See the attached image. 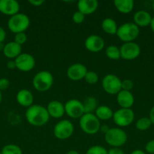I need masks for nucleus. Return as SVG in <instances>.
Returning a JSON list of instances; mask_svg holds the SVG:
<instances>
[{
    "label": "nucleus",
    "mask_w": 154,
    "mask_h": 154,
    "mask_svg": "<svg viewBox=\"0 0 154 154\" xmlns=\"http://www.w3.org/2000/svg\"><path fill=\"white\" fill-rule=\"evenodd\" d=\"M26 120L31 126L40 127L48 122L50 116L46 108L40 105H33L26 111Z\"/></svg>",
    "instance_id": "obj_1"
},
{
    "label": "nucleus",
    "mask_w": 154,
    "mask_h": 154,
    "mask_svg": "<svg viewBox=\"0 0 154 154\" xmlns=\"http://www.w3.org/2000/svg\"><path fill=\"white\" fill-rule=\"evenodd\" d=\"M54 84V77L48 71H40L35 75L33 86L38 92L44 93L51 88Z\"/></svg>",
    "instance_id": "obj_2"
},
{
    "label": "nucleus",
    "mask_w": 154,
    "mask_h": 154,
    "mask_svg": "<svg viewBox=\"0 0 154 154\" xmlns=\"http://www.w3.org/2000/svg\"><path fill=\"white\" fill-rule=\"evenodd\" d=\"M106 143L113 147H120L125 144L128 140L126 132L121 128H110L104 134Z\"/></svg>",
    "instance_id": "obj_3"
},
{
    "label": "nucleus",
    "mask_w": 154,
    "mask_h": 154,
    "mask_svg": "<svg viewBox=\"0 0 154 154\" xmlns=\"http://www.w3.org/2000/svg\"><path fill=\"white\" fill-rule=\"evenodd\" d=\"M101 121L95 114H84L79 119V126L87 135H95L100 131Z\"/></svg>",
    "instance_id": "obj_4"
},
{
    "label": "nucleus",
    "mask_w": 154,
    "mask_h": 154,
    "mask_svg": "<svg viewBox=\"0 0 154 154\" xmlns=\"http://www.w3.org/2000/svg\"><path fill=\"white\" fill-rule=\"evenodd\" d=\"M139 33H140L139 27L134 23L128 22L125 23L118 27L116 35L119 40L123 42L124 43H127V42H132L133 41L135 40L138 37Z\"/></svg>",
    "instance_id": "obj_5"
},
{
    "label": "nucleus",
    "mask_w": 154,
    "mask_h": 154,
    "mask_svg": "<svg viewBox=\"0 0 154 154\" xmlns=\"http://www.w3.org/2000/svg\"><path fill=\"white\" fill-rule=\"evenodd\" d=\"M30 20L29 17L22 13H18L11 16L8 21V27L9 30L14 34L25 32L30 26Z\"/></svg>",
    "instance_id": "obj_6"
},
{
    "label": "nucleus",
    "mask_w": 154,
    "mask_h": 154,
    "mask_svg": "<svg viewBox=\"0 0 154 154\" xmlns=\"http://www.w3.org/2000/svg\"><path fill=\"white\" fill-rule=\"evenodd\" d=\"M113 120L119 128L126 127L134 121V113L131 108H119L113 113Z\"/></svg>",
    "instance_id": "obj_7"
},
{
    "label": "nucleus",
    "mask_w": 154,
    "mask_h": 154,
    "mask_svg": "<svg viewBox=\"0 0 154 154\" xmlns=\"http://www.w3.org/2000/svg\"><path fill=\"white\" fill-rule=\"evenodd\" d=\"M74 132L72 123L68 120H63L56 123L53 129V133L55 138L59 140H66L72 136Z\"/></svg>",
    "instance_id": "obj_8"
},
{
    "label": "nucleus",
    "mask_w": 154,
    "mask_h": 154,
    "mask_svg": "<svg viewBox=\"0 0 154 154\" xmlns=\"http://www.w3.org/2000/svg\"><path fill=\"white\" fill-rule=\"evenodd\" d=\"M122 81L116 75L108 74L102 80V87L104 91L110 95H117L122 90Z\"/></svg>",
    "instance_id": "obj_9"
},
{
    "label": "nucleus",
    "mask_w": 154,
    "mask_h": 154,
    "mask_svg": "<svg viewBox=\"0 0 154 154\" xmlns=\"http://www.w3.org/2000/svg\"><path fill=\"white\" fill-rule=\"evenodd\" d=\"M65 113L69 117L73 119L81 118L82 116L85 114L84 107L82 102L78 99H69L64 105Z\"/></svg>",
    "instance_id": "obj_10"
},
{
    "label": "nucleus",
    "mask_w": 154,
    "mask_h": 154,
    "mask_svg": "<svg viewBox=\"0 0 154 154\" xmlns=\"http://www.w3.org/2000/svg\"><path fill=\"white\" fill-rule=\"evenodd\" d=\"M121 58L125 60H133L140 54V48L135 42L124 43L119 48Z\"/></svg>",
    "instance_id": "obj_11"
},
{
    "label": "nucleus",
    "mask_w": 154,
    "mask_h": 154,
    "mask_svg": "<svg viewBox=\"0 0 154 154\" xmlns=\"http://www.w3.org/2000/svg\"><path fill=\"white\" fill-rule=\"evenodd\" d=\"M16 68L18 70L24 72H30L33 70L36 65L35 58L30 54L22 53L14 60Z\"/></svg>",
    "instance_id": "obj_12"
},
{
    "label": "nucleus",
    "mask_w": 154,
    "mask_h": 154,
    "mask_svg": "<svg viewBox=\"0 0 154 154\" xmlns=\"http://www.w3.org/2000/svg\"><path fill=\"white\" fill-rule=\"evenodd\" d=\"M88 72L87 68L82 63H74L69 66L66 71V75L71 81H79L84 79Z\"/></svg>",
    "instance_id": "obj_13"
},
{
    "label": "nucleus",
    "mask_w": 154,
    "mask_h": 154,
    "mask_svg": "<svg viewBox=\"0 0 154 154\" xmlns=\"http://www.w3.org/2000/svg\"><path fill=\"white\" fill-rule=\"evenodd\" d=\"M105 46L104 40L98 35H91L85 41V47L88 51L98 53L102 51Z\"/></svg>",
    "instance_id": "obj_14"
},
{
    "label": "nucleus",
    "mask_w": 154,
    "mask_h": 154,
    "mask_svg": "<svg viewBox=\"0 0 154 154\" xmlns=\"http://www.w3.org/2000/svg\"><path fill=\"white\" fill-rule=\"evenodd\" d=\"M21 7L15 0H0V13L8 16H14L19 13Z\"/></svg>",
    "instance_id": "obj_15"
},
{
    "label": "nucleus",
    "mask_w": 154,
    "mask_h": 154,
    "mask_svg": "<svg viewBox=\"0 0 154 154\" xmlns=\"http://www.w3.org/2000/svg\"><path fill=\"white\" fill-rule=\"evenodd\" d=\"M46 109L50 117H53L54 119L60 118L65 114L64 105L57 100H52L49 102Z\"/></svg>",
    "instance_id": "obj_16"
},
{
    "label": "nucleus",
    "mask_w": 154,
    "mask_h": 154,
    "mask_svg": "<svg viewBox=\"0 0 154 154\" xmlns=\"http://www.w3.org/2000/svg\"><path fill=\"white\" fill-rule=\"evenodd\" d=\"M116 102L121 108H131L134 103V97L131 91L121 90L116 95Z\"/></svg>",
    "instance_id": "obj_17"
},
{
    "label": "nucleus",
    "mask_w": 154,
    "mask_h": 154,
    "mask_svg": "<svg viewBox=\"0 0 154 154\" xmlns=\"http://www.w3.org/2000/svg\"><path fill=\"white\" fill-rule=\"evenodd\" d=\"M99 3L97 0H79L77 3L78 11L84 15L91 14L98 9Z\"/></svg>",
    "instance_id": "obj_18"
},
{
    "label": "nucleus",
    "mask_w": 154,
    "mask_h": 154,
    "mask_svg": "<svg viewBox=\"0 0 154 154\" xmlns=\"http://www.w3.org/2000/svg\"><path fill=\"white\" fill-rule=\"evenodd\" d=\"M16 100L20 105L26 108H29L31 105H33L34 102V97L33 95L30 90L27 89H23L21 90L16 96Z\"/></svg>",
    "instance_id": "obj_19"
},
{
    "label": "nucleus",
    "mask_w": 154,
    "mask_h": 154,
    "mask_svg": "<svg viewBox=\"0 0 154 154\" xmlns=\"http://www.w3.org/2000/svg\"><path fill=\"white\" fill-rule=\"evenodd\" d=\"M133 20L134 23L138 27H146L150 25L152 17L146 11L140 10L134 14Z\"/></svg>",
    "instance_id": "obj_20"
},
{
    "label": "nucleus",
    "mask_w": 154,
    "mask_h": 154,
    "mask_svg": "<svg viewBox=\"0 0 154 154\" xmlns=\"http://www.w3.org/2000/svg\"><path fill=\"white\" fill-rule=\"evenodd\" d=\"M3 54L8 59H16L22 54V48L21 45L14 42H10L5 45Z\"/></svg>",
    "instance_id": "obj_21"
},
{
    "label": "nucleus",
    "mask_w": 154,
    "mask_h": 154,
    "mask_svg": "<svg viewBox=\"0 0 154 154\" xmlns=\"http://www.w3.org/2000/svg\"><path fill=\"white\" fill-rule=\"evenodd\" d=\"M113 4L119 13L125 14L131 13L134 7V2L133 0H115Z\"/></svg>",
    "instance_id": "obj_22"
},
{
    "label": "nucleus",
    "mask_w": 154,
    "mask_h": 154,
    "mask_svg": "<svg viewBox=\"0 0 154 154\" xmlns=\"http://www.w3.org/2000/svg\"><path fill=\"white\" fill-rule=\"evenodd\" d=\"M113 113L114 112L112 111L110 107L107 106V105H101V106L98 107V108L95 111V114L100 121L101 120L105 121V120H108L113 118Z\"/></svg>",
    "instance_id": "obj_23"
},
{
    "label": "nucleus",
    "mask_w": 154,
    "mask_h": 154,
    "mask_svg": "<svg viewBox=\"0 0 154 154\" xmlns=\"http://www.w3.org/2000/svg\"><path fill=\"white\" fill-rule=\"evenodd\" d=\"M101 28L103 31L109 35H116L118 30V26L116 21L110 17L105 18L102 21Z\"/></svg>",
    "instance_id": "obj_24"
},
{
    "label": "nucleus",
    "mask_w": 154,
    "mask_h": 154,
    "mask_svg": "<svg viewBox=\"0 0 154 154\" xmlns=\"http://www.w3.org/2000/svg\"><path fill=\"white\" fill-rule=\"evenodd\" d=\"M84 107L85 114H94L98 108L97 99L93 96H88L82 102Z\"/></svg>",
    "instance_id": "obj_25"
},
{
    "label": "nucleus",
    "mask_w": 154,
    "mask_h": 154,
    "mask_svg": "<svg viewBox=\"0 0 154 154\" xmlns=\"http://www.w3.org/2000/svg\"><path fill=\"white\" fill-rule=\"evenodd\" d=\"M105 54L109 59L113 60H117L121 58L120 50L116 45H110L105 50Z\"/></svg>",
    "instance_id": "obj_26"
},
{
    "label": "nucleus",
    "mask_w": 154,
    "mask_h": 154,
    "mask_svg": "<svg viewBox=\"0 0 154 154\" xmlns=\"http://www.w3.org/2000/svg\"><path fill=\"white\" fill-rule=\"evenodd\" d=\"M152 125L149 117H141L137 120L135 123V127L139 131H146L149 129Z\"/></svg>",
    "instance_id": "obj_27"
},
{
    "label": "nucleus",
    "mask_w": 154,
    "mask_h": 154,
    "mask_svg": "<svg viewBox=\"0 0 154 154\" xmlns=\"http://www.w3.org/2000/svg\"><path fill=\"white\" fill-rule=\"evenodd\" d=\"M2 154H23V150L19 146L10 144L4 146L2 149Z\"/></svg>",
    "instance_id": "obj_28"
},
{
    "label": "nucleus",
    "mask_w": 154,
    "mask_h": 154,
    "mask_svg": "<svg viewBox=\"0 0 154 154\" xmlns=\"http://www.w3.org/2000/svg\"><path fill=\"white\" fill-rule=\"evenodd\" d=\"M84 79L86 83L91 84V85H93V84L98 83V80H99V77H98V74L96 72H93V71H88Z\"/></svg>",
    "instance_id": "obj_29"
},
{
    "label": "nucleus",
    "mask_w": 154,
    "mask_h": 154,
    "mask_svg": "<svg viewBox=\"0 0 154 154\" xmlns=\"http://www.w3.org/2000/svg\"><path fill=\"white\" fill-rule=\"evenodd\" d=\"M85 154H108V150L102 146L95 145L89 147Z\"/></svg>",
    "instance_id": "obj_30"
},
{
    "label": "nucleus",
    "mask_w": 154,
    "mask_h": 154,
    "mask_svg": "<svg viewBox=\"0 0 154 154\" xmlns=\"http://www.w3.org/2000/svg\"><path fill=\"white\" fill-rule=\"evenodd\" d=\"M27 35L25 32H20L15 34L14 36V42H16L19 45L22 46L23 45L27 42Z\"/></svg>",
    "instance_id": "obj_31"
},
{
    "label": "nucleus",
    "mask_w": 154,
    "mask_h": 154,
    "mask_svg": "<svg viewBox=\"0 0 154 154\" xmlns=\"http://www.w3.org/2000/svg\"><path fill=\"white\" fill-rule=\"evenodd\" d=\"M134 87V84L132 81L129 79H125L122 81L121 84V88L122 90H125V91H131Z\"/></svg>",
    "instance_id": "obj_32"
},
{
    "label": "nucleus",
    "mask_w": 154,
    "mask_h": 154,
    "mask_svg": "<svg viewBox=\"0 0 154 154\" xmlns=\"http://www.w3.org/2000/svg\"><path fill=\"white\" fill-rule=\"evenodd\" d=\"M85 15H84L80 11H75V13L72 14V21H73L75 23L80 24L85 20Z\"/></svg>",
    "instance_id": "obj_33"
},
{
    "label": "nucleus",
    "mask_w": 154,
    "mask_h": 154,
    "mask_svg": "<svg viewBox=\"0 0 154 154\" xmlns=\"http://www.w3.org/2000/svg\"><path fill=\"white\" fill-rule=\"evenodd\" d=\"M145 150L149 154H154V140L148 141L145 145Z\"/></svg>",
    "instance_id": "obj_34"
},
{
    "label": "nucleus",
    "mask_w": 154,
    "mask_h": 154,
    "mask_svg": "<svg viewBox=\"0 0 154 154\" xmlns=\"http://www.w3.org/2000/svg\"><path fill=\"white\" fill-rule=\"evenodd\" d=\"M9 84H10V82L7 78H0V90L1 91L5 90L6 89L8 88Z\"/></svg>",
    "instance_id": "obj_35"
},
{
    "label": "nucleus",
    "mask_w": 154,
    "mask_h": 154,
    "mask_svg": "<svg viewBox=\"0 0 154 154\" xmlns=\"http://www.w3.org/2000/svg\"><path fill=\"white\" fill-rule=\"evenodd\" d=\"M108 154H125L120 147H112L108 150Z\"/></svg>",
    "instance_id": "obj_36"
},
{
    "label": "nucleus",
    "mask_w": 154,
    "mask_h": 154,
    "mask_svg": "<svg viewBox=\"0 0 154 154\" xmlns=\"http://www.w3.org/2000/svg\"><path fill=\"white\" fill-rule=\"evenodd\" d=\"M28 2L30 3V5H32L33 6H36V7H39V6H41L45 1L44 0H29Z\"/></svg>",
    "instance_id": "obj_37"
},
{
    "label": "nucleus",
    "mask_w": 154,
    "mask_h": 154,
    "mask_svg": "<svg viewBox=\"0 0 154 154\" xmlns=\"http://www.w3.org/2000/svg\"><path fill=\"white\" fill-rule=\"evenodd\" d=\"M5 38H6L5 30L2 27L0 26V43L4 42Z\"/></svg>",
    "instance_id": "obj_38"
},
{
    "label": "nucleus",
    "mask_w": 154,
    "mask_h": 154,
    "mask_svg": "<svg viewBox=\"0 0 154 154\" xmlns=\"http://www.w3.org/2000/svg\"><path fill=\"white\" fill-rule=\"evenodd\" d=\"M7 68L8 69H16V63L14 60H9L7 63Z\"/></svg>",
    "instance_id": "obj_39"
},
{
    "label": "nucleus",
    "mask_w": 154,
    "mask_h": 154,
    "mask_svg": "<svg viewBox=\"0 0 154 154\" xmlns=\"http://www.w3.org/2000/svg\"><path fill=\"white\" fill-rule=\"evenodd\" d=\"M149 118L152 124H154V106L149 111Z\"/></svg>",
    "instance_id": "obj_40"
},
{
    "label": "nucleus",
    "mask_w": 154,
    "mask_h": 154,
    "mask_svg": "<svg viewBox=\"0 0 154 154\" xmlns=\"http://www.w3.org/2000/svg\"><path fill=\"white\" fill-rule=\"evenodd\" d=\"M110 129V128L108 127V126L106 124H103L101 126V128H100V131H101L102 132H104V134L107 132V131Z\"/></svg>",
    "instance_id": "obj_41"
},
{
    "label": "nucleus",
    "mask_w": 154,
    "mask_h": 154,
    "mask_svg": "<svg viewBox=\"0 0 154 154\" xmlns=\"http://www.w3.org/2000/svg\"><path fill=\"white\" fill-rule=\"evenodd\" d=\"M130 154H146V153L141 150H134V151L131 152Z\"/></svg>",
    "instance_id": "obj_42"
},
{
    "label": "nucleus",
    "mask_w": 154,
    "mask_h": 154,
    "mask_svg": "<svg viewBox=\"0 0 154 154\" xmlns=\"http://www.w3.org/2000/svg\"><path fill=\"white\" fill-rule=\"evenodd\" d=\"M149 26H150L151 30H152V32L154 33V17H152V20H151V23H150V25H149Z\"/></svg>",
    "instance_id": "obj_43"
},
{
    "label": "nucleus",
    "mask_w": 154,
    "mask_h": 154,
    "mask_svg": "<svg viewBox=\"0 0 154 154\" xmlns=\"http://www.w3.org/2000/svg\"><path fill=\"white\" fill-rule=\"evenodd\" d=\"M66 154H79L78 151H76V150H69V151L66 153Z\"/></svg>",
    "instance_id": "obj_44"
},
{
    "label": "nucleus",
    "mask_w": 154,
    "mask_h": 154,
    "mask_svg": "<svg viewBox=\"0 0 154 154\" xmlns=\"http://www.w3.org/2000/svg\"><path fill=\"white\" fill-rule=\"evenodd\" d=\"M4 48H5V45L3 44V42L0 43V51H3V50H4Z\"/></svg>",
    "instance_id": "obj_45"
},
{
    "label": "nucleus",
    "mask_w": 154,
    "mask_h": 154,
    "mask_svg": "<svg viewBox=\"0 0 154 154\" xmlns=\"http://www.w3.org/2000/svg\"><path fill=\"white\" fill-rule=\"evenodd\" d=\"M2 91L0 90V104L2 102Z\"/></svg>",
    "instance_id": "obj_46"
},
{
    "label": "nucleus",
    "mask_w": 154,
    "mask_h": 154,
    "mask_svg": "<svg viewBox=\"0 0 154 154\" xmlns=\"http://www.w3.org/2000/svg\"><path fill=\"white\" fill-rule=\"evenodd\" d=\"M152 9H153V11H154V2H153V3H152Z\"/></svg>",
    "instance_id": "obj_47"
},
{
    "label": "nucleus",
    "mask_w": 154,
    "mask_h": 154,
    "mask_svg": "<svg viewBox=\"0 0 154 154\" xmlns=\"http://www.w3.org/2000/svg\"><path fill=\"white\" fill-rule=\"evenodd\" d=\"M0 154H2V153H1V152H0Z\"/></svg>",
    "instance_id": "obj_48"
}]
</instances>
